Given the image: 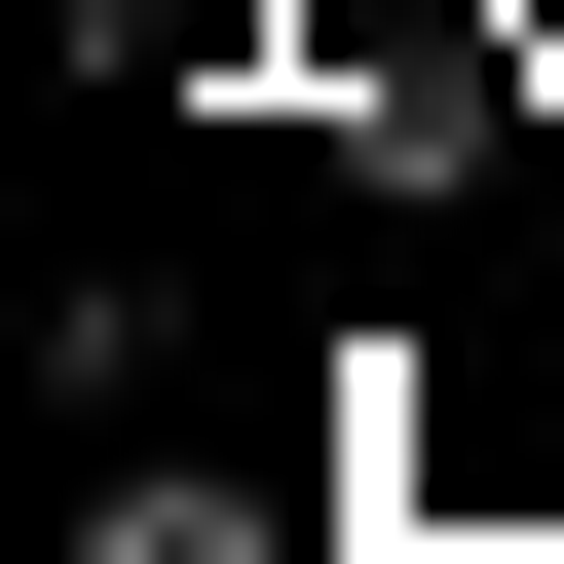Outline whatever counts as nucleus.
I'll use <instances>...</instances> for the list:
<instances>
[{
    "label": "nucleus",
    "mask_w": 564,
    "mask_h": 564,
    "mask_svg": "<svg viewBox=\"0 0 564 564\" xmlns=\"http://www.w3.org/2000/svg\"><path fill=\"white\" fill-rule=\"evenodd\" d=\"M76 564H263V527H226L188 452H113V489H76Z\"/></svg>",
    "instance_id": "1"
}]
</instances>
